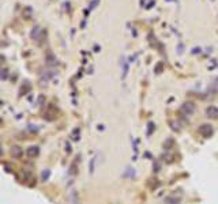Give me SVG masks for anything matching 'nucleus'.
Segmentation results:
<instances>
[{"instance_id": "f257e3e1", "label": "nucleus", "mask_w": 218, "mask_h": 204, "mask_svg": "<svg viewBox=\"0 0 218 204\" xmlns=\"http://www.w3.org/2000/svg\"><path fill=\"white\" fill-rule=\"evenodd\" d=\"M199 132H200L204 138H210V136L213 135V128L210 127V125H207V124H203V125L199 127Z\"/></svg>"}, {"instance_id": "f03ea898", "label": "nucleus", "mask_w": 218, "mask_h": 204, "mask_svg": "<svg viewBox=\"0 0 218 204\" xmlns=\"http://www.w3.org/2000/svg\"><path fill=\"white\" fill-rule=\"evenodd\" d=\"M183 112H184L185 114H191V113H193L195 112V103H192V102H185L184 105H183Z\"/></svg>"}, {"instance_id": "7ed1b4c3", "label": "nucleus", "mask_w": 218, "mask_h": 204, "mask_svg": "<svg viewBox=\"0 0 218 204\" xmlns=\"http://www.w3.org/2000/svg\"><path fill=\"white\" fill-rule=\"evenodd\" d=\"M206 114H207V117H210V118H218V108L210 106V108L206 109Z\"/></svg>"}, {"instance_id": "20e7f679", "label": "nucleus", "mask_w": 218, "mask_h": 204, "mask_svg": "<svg viewBox=\"0 0 218 204\" xmlns=\"http://www.w3.org/2000/svg\"><path fill=\"white\" fill-rule=\"evenodd\" d=\"M11 152H12V155L15 158H19V157H22V154H23V151H22V148L21 147H18V146H14L12 148H11Z\"/></svg>"}, {"instance_id": "39448f33", "label": "nucleus", "mask_w": 218, "mask_h": 204, "mask_svg": "<svg viewBox=\"0 0 218 204\" xmlns=\"http://www.w3.org/2000/svg\"><path fill=\"white\" fill-rule=\"evenodd\" d=\"M38 151H40V150H38V147H30L29 150H27V155H29V157H35V155H38Z\"/></svg>"}, {"instance_id": "423d86ee", "label": "nucleus", "mask_w": 218, "mask_h": 204, "mask_svg": "<svg viewBox=\"0 0 218 204\" xmlns=\"http://www.w3.org/2000/svg\"><path fill=\"white\" fill-rule=\"evenodd\" d=\"M49 173H51V171H49V170H45V171H42V176H41V178H42V181H46V180L49 178Z\"/></svg>"}]
</instances>
